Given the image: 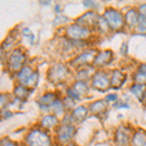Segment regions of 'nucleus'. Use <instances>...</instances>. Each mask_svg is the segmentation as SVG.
Returning a JSON list of instances; mask_svg holds the SVG:
<instances>
[{
  "instance_id": "dca6fc26",
  "label": "nucleus",
  "mask_w": 146,
  "mask_h": 146,
  "mask_svg": "<svg viewBox=\"0 0 146 146\" xmlns=\"http://www.w3.org/2000/svg\"><path fill=\"white\" fill-rule=\"evenodd\" d=\"M131 93L133 94L139 101H143L146 96V85L135 84L131 87Z\"/></svg>"
},
{
  "instance_id": "f3484780",
  "label": "nucleus",
  "mask_w": 146,
  "mask_h": 146,
  "mask_svg": "<svg viewBox=\"0 0 146 146\" xmlns=\"http://www.w3.org/2000/svg\"><path fill=\"white\" fill-rule=\"evenodd\" d=\"M89 110L87 109L85 106H78L76 108H74L72 111V118L74 121H83V120L86 119L87 115H88Z\"/></svg>"
},
{
  "instance_id": "4be33fe9",
  "label": "nucleus",
  "mask_w": 146,
  "mask_h": 146,
  "mask_svg": "<svg viewBox=\"0 0 146 146\" xmlns=\"http://www.w3.org/2000/svg\"><path fill=\"white\" fill-rule=\"evenodd\" d=\"M71 89L79 96H81V95H84V94H86L87 92L89 91L88 86H87V84L85 83L84 81H78V82H76V83L73 85V87H72Z\"/></svg>"
},
{
  "instance_id": "f8f14e48",
  "label": "nucleus",
  "mask_w": 146,
  "mask_h": 146,
  "mask_svg": "<svg viewBox=\"0 0 146 146\" xmlns=\"http://www.w3.org/2000/svg\"><path fill=\"white\" fill-rule=\"evenodd\" d=\"M126 74L120 70H114L112 72L111 78H110V86L114 89L121 88L126 82Z\"/></svg>"
},
{
  "instance_id": "39448f33",
  "label": "nucleus",
  "mask_w": 146,
  "mask_h": 146,
  "mask_svg": "<svg viewBox=\"0 0 146 146\" xmlns=\"http://www.w3.org/2000/svg\"><path fill=\"white\" fill-rule=\"evenodd\" d=\"M68 70L65 65L62 63L55 64L53 67H51L50 71L48 73V78L53 83H60L66 78Z\"/></svg>"
},
{
  "instance_id": "2eb2a0df",
  "label": "nucleus",
  "mask_w": 146,
  "mask_h": 146,
  "mask_svg": "<svg viewBox=\"0 0 146 146\" xmlns=\"http://www.w3.org/2000/svg\"><path fill=\"white\" fill-rule=\"evenodd\" d=\"M139 16L140 14H138L137 11L135 10H129L128 13L126 14V17H125V20H126V23H128L129 27H135L138 25V21H139Z\"/></svg>"
},
{
  "instance_id": "1a4fd4ad",
  "label": "nucleus",
  "mask_w": 146,
  "mask_h": 146,
  "mask_svg": "<svg viewBox=\"0 0 146 146\" xmlns=\"http://www.w3.org/2000/svg\"><path fill=\"white\" fill-rule=\"evenodd\" d=\"M96 55H98V54H96V52L94 50L84 52V53L79 55L74 60H73L72 65L73 66H81V65L87 64V63L94 62Z\"/></svg>"
},
{
  "instance_id": "393cba45",
  "label": "nucleus",
  "mask_w": 146,
  "mask_h": 146,
  "mask_svg": "<svg viewBox=\"0 0 146 146\" xmlns=\"http://www.w3.org/2000/svg\"><path fill=\"white\" fill-rule=\"evenodd\" d=\"M23 35H25V37L28 40V41L31 42V43H32V40L34 39V36H33V34H32V32L30 31L29 29H27V28H25V29H23Z\"/></svg>"
},
{
  "instance_id": "a211bd4d",
  "label": "nucleus",
  "mask_w": 146,
  "mask_h": 146,
  "mask_svg": "<svg viewBox=\"0 0 146 146\" xmlns=\"http://www.w3.org/2000/svg\"><path fill=\"white\" fill-rule=\"evenodd\" d=\"M56 96L54 94H46L43 96H41L39 100V104L42 108L52 107L56 101Z\"/></svg>"
},
{
  "instance_id": "7ed1b4c3",
  "label": "nucleus",
  "mask_w": 146,
  "mask_h": 146,
  "mask_svg": "<svg viewBox=\"0 0 146 146\" xmlns=\"http://www.w3.org/2000/svg\"><path fill=\"white\" fill-rule=\"evenodd\" d=\"M18 78L21 85L27 88H31V87H35V85L37 84L38 74L37 72H34L29 66H23L19 72Z\"/></svg>"
},
{
  "instance_id": "423d86ee",
  "label": "nucleus",
  "mask_w": 146,
  "mask_h": 146,
  "mask_svg": "<svg viewBox=\"0 0 146 146\" xmlns=\"http://www.w3.org/2000/svg\"><path fill=\"white\" fill-rule=\"evenodd\" d=\"M25 62V56L21 49H16L12 52L11 56H9L8 63L11 69L21 70L23 67Z\"/></svg>"
},
{
  "instance_id": "412c9836",
  "label": "nucleus",
  "mask_w": 146,
  "mask_h": 146,
  "mask_svg": "<svg viewBox=\"0 0 146 146\" xmlns=\"http://www.w3.org/2000/svg\"><path fill=\"white\" fill-rule=\"evenodd\" d=\"M28 94H29V90L27 87L23 86V85H20L17 88L15 89V92H14V95L18 98V100H25L27 98H28Z\"/></svg>"
},
{
  "instance_id": "bb28decb",
  "label": "nucleus",
  "mask_w": 146,
  "mask_h": 146,
  "mask_svg": "<svg viewBox=\"0 0 146 146\" xmlns=\"http://www.w3.org/2000/svg\"><path fill=\"white\" fill-rule=\"evenodd\" d=\"M117 96L116 95H113V94H111V95H108L106 98H105V100H106L107 101H115L117 100Z\"/></svg>"
},
{
  "instance_id": "20e7f679",
  "label": "nucleus",
  "mask_w": 146,
  "mask_h": 146,
  "mask_svg": "<svg viewBox=\"0 0 146 146\" xmlns=\"http://www.w3.org/2000/svg\"><path fill=\"white\" fill-rule=\"evenodd\" d=\"M66 35L71 40H76V41L84 40L90 35V29L83 25H78V23L71 25L67 27Z\"/></svg>"
},
{
  "instance_id": "6e6552de",
  "label": "nucleus",
  "mask_w": 146,
  "mask_h": 146,
  "mask_svg": "<svg viewBox=\"0 0 146 146\" xmlns=\"http://www.w3.org/2000/svg\"><path fill=\"white\" fill-rule=\"evenodd\" d=\"M75 133V128L73 124L63 123L58 129V138L62 142H68L73 138Z\"/></svg>"
},
{
  "instance_id": "9d476101",
  "label": "nucleus",
  "mask_w": 146,
  "mask_h": 146,
  "mask_svg": "<svg viewBox=\"0 0 146 146\" xmlns=\"http://www.w3.org/2000/svg\"><path fill=\"white\" fill-rule=\"evenodd\" d=\"M131 140V131L128 128L122 126L115 133V141L121 146H126Z\"/></svg>"
},
{
  "instance_id": "f03ea898",
  "label": "nucleus",
  "mask_w": 146,
  "mask_h": 146,
  "mask_svg": "<svg viewBox=\"0 0 146 146\" xmlns=\"http://www.w3.org/2000/svg\"><path fill=\"white\" fill-rule=\"evenodd\" d=\"M27 146H51V140L45 131L33 129L27 136Z\"/></svg>"
},
{
  "instance_id": "a878e982",
  "label": "nucleus",
  "mask_w": 146,
  "mask_h": 146,
  "mask_svg": "<svg viewBox=\"0 0 146 146\" xmlns=\"http://www.w3.org/2000/svg\"><path fill=\"white\" fill-rule=\"evenodd\" d=\"M1 146H18L15 142L8 139H3L1 141Z\"/></svg>"
},
{
  "instance_id": "f257e3e1",
  "label": "nucleus",
  "mask_w": 146,
  "mask_h": 146,
  "mask_svg": "<svg viewBox=\"0 0 146 146\" xmlns=\"http://www.w3.org/2000/svg\"><path fill=\"white\" fill-rule=\"evenodd\" d=\"M103 20L107 23L108 27L113 30L120 29L124 25L125 19L119 11L115 9H107L103 14Z\"/></svg>"
},
{
  "instance_id": "c85d7f7f",
  "label": "nucleus",
  "mask_w": 146,
  "mask_h": 146,
  "mask_svg": "<svg viewBox=\"0 0 146 146\" xmlns=\"http://www.w3.org/2000/svg\"><path fill=\"white\" fill-rule=\"evenodd\" d=\"M138 71H141L143 73H146V63H142L139 67H138Z\"/></svg>"
},
{
  "instance_id": "5701e85b",
  "label": "nucleus",
  "mask_w": 146,
  "mask_h": 146,
  "mask_svg": "<svg viewBox=\"0 0 146 146\" xmlns=\"http://www.w3.org/2000/svg\"><path fill=\"white\" fill-rule=\"evenodd\" d=\"M52 107H53L54 110H55L56 116H60V115H62L63 113H64V105H63V103L62 101L56 100Z\"/></svg>"
},
{
  "instance_id": "9b49d317",
  "label": "nucleus",
  "mask_w": 146,
  "mask_h": 146,
  "mask_svg": "<svg viewBox=\"0 0 146 146\" xmlns=\"http://www.w3.org/2000/svg\"><path fill=\"white\" fill-rule=\"evenodd\" d=\"M113 56H114V54L110 50L101 51L96 55L95 60L93 62L94 65L95 66H103V65H106L113 60Z\"/></svg>"
},
{
  "instance_id": "6ab92c4d",
  "label": "nucleus",
  "mask_w": 146,
  "mask_h": 146,
  "mask_svg": "<svg viewBox=\"0 0 146 146\" xmlns=\"http://www.w3.org/2000/svg\"><path fill=\"white\" fill-rule=\"evenodd\" d=\"M58 123V119L56 118V116H55V115H47V116L43 117V119L41 121L42 127L45 129L53 128Z\"/></svg>"
},
{
  "instance_id": "ddd939ff",
  "label": "nucleus",
  "mask_w": 146,
  "mask_h": 146,
  "mask_svg": "<svg viewBox=\"0 0 146 146\" xmlns=\"http://www.w3.org/2000/svg\"><path fill=\"white\" fill-rule=\"evenodd\" d=\"M98 22V18L94 12H89V13L85 14L81 18L78 19V25H83V27L89 28L90 25H96Z\"/></svg>"
},
{
  "instance_id": "cd10ccee",
  "label": "nucleus",
  "mask_w": 146,
  "mask_h": 146,
  "mask_svg": "<svg viewBox=\"0 0 146 146\" xmlns=\"http://www.w3.org/2000/svg\"><path fill=\"white\" fill-rule=\"evenodd\" d=\"M139 12H140V15L146 16V4H144V5H141L139 7Z\"/></svg>"
},
{
  "instance_id": "aec40b11",
  "label": "nucleus",
  "mask_w": 146,
  "mask_h": 146,
  "mask_svg": "<svg viewBox=\"0 0 146 146\" xmlns=\"http://www.w3.org/2000/svg\"><path fill=\"white\" fill-rule=\"evenodd\" d=\"M131 142L133 146H146V133L142 131L135 133L131 138Z\"/></svg>"
},
{
  "instance_id": "b1692460",
  "label": "nucleus",
  "mask_w": 146,
  "mask_h": 146,
  "mask_svg": "<svg viewBox=\"0 0 146 146\" xmlns=\"http://www.w3.org/2000/svg\"><path fill=\"white\" fill-rule=\"evenodd\" d=\"M137 27L140 32H146V16H142V15L139 16Z\"/></svg>"
},
{
  "instance_id": "4468645a",
  "label": "nucleus",
  "mask_w": 146,
  "mask_h": 146,
  "mask_svg": "<svg viewBox=\"0 0 146 146\" xmlns=\"http://www.w3.org/2000/svg\"><path fill=\"white\" fill-rule=\"evenodd\" d=\"M107 105H108V101L106 100H96L95 102L92 103V104H90L89 109H90V111L93 112L94 114L100 115L107 110Z\"/></svg>"
},
{
  "instance_id": "0eeeda50",
  "label": "nucleus",
  "mask_w": 146,
  "mask_h": 146,
  "mask_svg": "<svg viewBox=\"0 0 146 146\" xmlns=\"http://www.w3.org/2000/svg\"><path fill=\"white\" fill-rule=\"evenodd\" d=\"M110 86V78L105 72L98 71L93 77V87L98 91H105Z\"/></svg>"
}]
</instances>
